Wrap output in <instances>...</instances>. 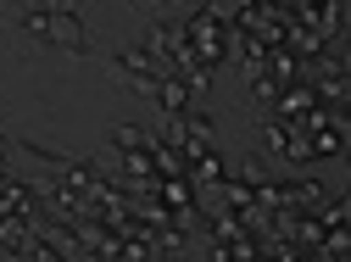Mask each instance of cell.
<instances>
[{
	"label": "cell",
	"instance_id": "cell-1",
	"mask_svg": "<svg viewBox=\"0 0 351 262\" xmlns=\"http://www.w3.org/2000/svg\"><path fill=\"white\" fill-rule=\"evenodd\" d=\"M112 78L128 84V90H156V56L151 51H123L112 62Z\"/></svg>",
	"mask_w": 351,
	"mask_h": 262
},
{
	"label": "cell",
	"instance_id": "cell-2",
	"mask_svg": "<svg viewBox=\"0 0 351 262\" xmlns=\"http://www.w3.org/2000/svg\"><path fill=\"white\" fill-rule=\"evenodd\" d=\"M45 39H51V45H62V51H73V56H84V28H78V17H73V12H51Z\"/></svg>",
	"mask_w": 351,
	"mask_h": 262
},
{
	"label": "cell",
	"instance_id": "cell-3",
	"mask_svg": "<svg viewBox=\"0 0 351 262\" xmlns=\"http://www.w3.org/2000/svg\"><path fill=\"white\" fill-rule=\"evenodd\" d=\"M23 246H28V217L0 212V257H23Z\"/></svg>",
	"mask_w": 351,
	"mask_h": 262
},
{
	"label": "cell",
	"instance_id": "cell-4",
	"mask_svg": "<svg viewBox=\"0 0 351 262\" xmlns=\"http://www.w3.org/2000/svg\"><path fill=\"white\" fill-rule=\"evenodd\" d=\"M156 101H162V112H167V117H179V112L190 106V90H184V78H179V73L156 78Z\"/></svg>",
	"mask_w": 351,
	"mask_h": 262
},
{
	"label": "cell",
	"instance_id": "cell-5",
	"mask_svg": "<svg viewBox=\"0 0 351 262\" xmlns=\"http://www.w3.org/2000/svg\"><path fill=\"white\" fill-rule=\"evenodd\" d=\"M290 134H295V123H285V117H268V123H262V145H268L274 156H285Z\"/></svg>",
	"mask_w": 351,
	"mask_h": 262
},
{
	"label": "cell",
	"instance_id": "cell-6",
	"mask_svg": "<svg viewBox=\"0 0 351 262\" xmlns=\"http://www.w3.org/2000/svg\"><path fill=\"white\" fill-rule=\"evenodd\" d=\"M112 145H117V151H156V140L145 134V128H134V123H123L117 134H112Z\"/></svg>",
	"mask_w": 351,
	"mask_h": 262
},
{
	"label": "cell",
	"instance_id": "cell-7",
	"mask_svg": "<svg viewBox=\"0 0 351 262\" xmlns=\"http://www.w3.org/2000/svg\"><path fill=\"white\" fill-rule=\"evenodd\" d=\"M251 95H256L262 106H274V101H279V84H274L268 73H251Z\"/></svg>",
	"mask_w": 351,
	"mask_h": 262
},
{
	"label": "cell",
	"instance_id": "cell-8",
	"mask_svg": "<svg viewBox=\"0 0 351 262\" xmlns=\"http://www.w3.org/2000/svg\"><path fill=\"white\" fill-rule=\"evenodd\" d=\"M173 39H179V28H156V34L145 39V51H151V56H173Z\"/></svg>",
	"mask_w": 351,
	"mask_h": 262
},
{
	"label": "cell",
	"instance_id": "cell-9",
	"mask_svg": "<svg viewBox=\"0 0 351 262\" xmlns=\"http://www.w3.org/2000/svg\"><path fill=\"white\" fill-rule=\"evenodd\" d=\"M240 179H245L251 190H256V184H268V162H256V156H251V162H240Z\"/></svg>",
	"mask_w": 351,
	"mask_h": 262
},
{
	"label": "cell",
	"instance_id": "cell-10",
	"mask_svg": "<svg viewBox=\"0 0 351 262\" xmlns=\"http://www.w3.org/2000/svg\"><path fill=\"white\" fill-rule=\"evenodd\" d=\"M45 28H51V12H28V34L34 39H45Z\"/></svg>",
	"mask_w": 351,
	"mask_h": 262
},
{
	"label": "cell",
	"instance_id": "cell-11",
	"mask_svg": "<svg viewBox=\"0 0 351 262\" xmlns=\"http://www.w3.org/2000/svg\"><path fill=\"white\" fill-rule=\"evenodd\" d=\"M39 6H45V12H73L78 0H39Z\"/></svg>",
	"mask_w": 351,
	"mask_h": 262
},
{
	"label": "cell",
	"instance_id": "cell-12",
	"mask_svg": "<svg viewBox=\"0 0 351 262\" xmlns=\"http://www.w3.org/2000/svg\"><path fill=\"white\" fill-rule=\"evenodd\" d=\"M0 6H6V0H0Z\"/></svg>",
	"mask_w": 351,
	"mask_h": 262
}]
</instances>
